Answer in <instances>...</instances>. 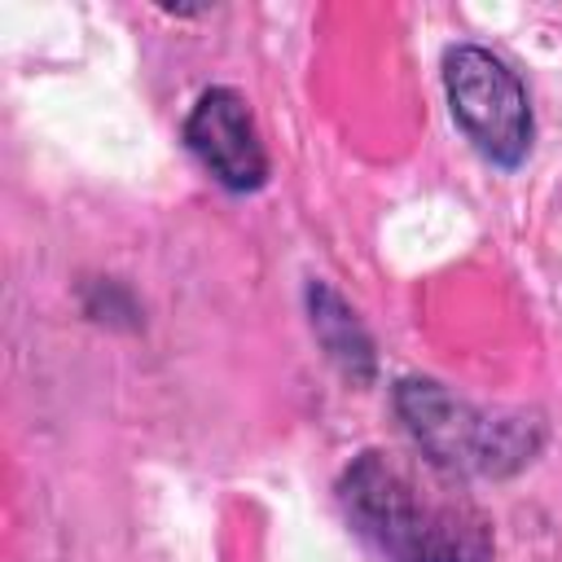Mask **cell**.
<instances>
[{"instance_id": "cell-3", "label": "cell", "mask_w": 562, "mask_h": 562, "mask_svg": "<svg viewBox=\"0 0 562 562\" xmlns=\"http://www.w3.org/2000/svg\"><path fill=\"white\" fill-rule=\"evenodd\" d=\"M443 88L457 127L496 167H518L531 154V105L518 75L479 44H457L443 57Z\"/></svg>"}, {"instance_id": "cell-2", "label": "cell", "mask_w": 562, "mask_h": 562, "mask_svg": "<svg viewBox=\"0 0 562 562\" xmlns=\"http://www.w3.org/2000/svg\"><path fill=\"white\" fill-rule=\"evenodd\" d=\"M395 408L426 461L443 474H514L544 439L536 417L487 413L426 378H404L395 386Z\"/></svg>"}, {"instance_id": "cell-1", "label": "cell", "mask_w": 562, "mask_h": 562, "mask_svg": "<svg viewBox=\"0 0 562 562\" xmlns=\"http://www.w3.org/2000/svg\"><path fill=\"white\" fill-rule=\"evenodd\" d=\"M338 501L386 562H487L496 544L470 501L386 452H360L338 479Z\"/></svg>"}, {"instance_id": "cell-4", "label": "cell", "mask_w": 562, "mask_h": 562, "mask_svg": "<svg viewBox=\"0 0 562 562\" xmlns=\"http://www.w3.org/2000/svg\"><path fill=\"white\" fill-rule=\"evenodd\" d=\"M184 140H189L193 158L233 193H250L268 180L263 140L255 132L246 101L233 88H211L198 97V105L184 123Z\"/></svg>"}, {"instance_id": "cell-5", "label": "cell", "mask_w": 562, "mask_h": 562, "mask_svg": "<svg viewBox=\"0 0 562 562\" xmlns=\"http://www.w3.org/2000/svg\"><path fill=\"white\" fill-rule=\"evenodd\" d=\"M307 307H312V329L321 338V347L329 351V360L347 373V378H373V342L364 334V325L356 321V312L329 290V285H307Z\"/></svg>"}]
</instances>
